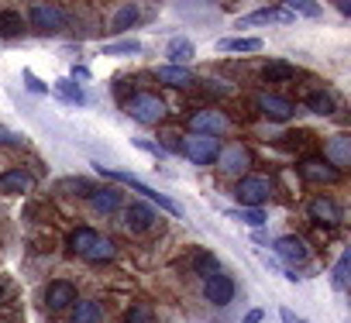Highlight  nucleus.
Instances as JSON below:
<instances>
[{"label":"nucleus","instance_id":"f257e3e1","mask_svg":"<svg viewBox=\"0 0 351 323\" xmlns=\"http://www.w3.org/2000/svg\"><path fill=\"white\" fill-rule=\"evenodd\" d=\"M97 169H100L104 176H110V179H121V183H128L131 190H138V193H141V196H145L152 207H162V210H169L172 217H183L180 203H176L172 196H165V193H158V190H152V186H145L138 176H131V172H117V169H104V166H97Z\"/></svg>","mask_w":351,"mask_h":323},{"label":"nucleus","instance_id":"f03ea898","mask_svg":"<svg viewBox=\"0 0 351 323\" xmlns=\"http://www.w3.org/2000/svg\"><path fill=\"white\" fill-rule=\"evenodd\" d=\"M128 114L134 117V120H141V124H158L162 117H165V103H162V96L158 93H131L128 96Z\"/></svg>","mask_w":351,"mask_h":323},{"label":"nucleus","instance_id":"7ed1b4c3","mask_svg":"<svg viewBox=\"0 0 351 323\" xmlns=\"http://www.w3.org/2000/svg\"><path fill=\"white\" fill-rule=\"evenodd\" d=\"M183 155L193 162V166H214L221 155V141L207 138V134H186L183 138Z\"/></svg>","mask_w":351,"mask_h":323},{"label":"nucleus","instance_id":"20e7f679","mask_svg":"<svg viewBox=\"0 0 351 323\" xmlns=\"http://www.w3.org/2000/svg\"><path fill=\"white\" fill-rule=\"evenodd\" d=\"M28 21L38 35H56L66 28V14L56 8V4H32L28 8Z\"/></svg>","mask_w":351,"mask_h":323},{"label":"nucleus","instance_id":"39448f33","mask_svg":"<svg viewBox=\"0 0 351 323\" xmlns=\"http://www.w3.org/2000/svg\"><path fill=\"white\" fill-rule=\"evenodd\" d=\"M231 120L224 110H214V107H204L190 117V134H207V138H217L221 131H228Z\"/></svg>","mask_w":351,"mask_h":323},{"label":"nucleus","instance_id":"423d86ee","mask_svg":"<svg viewBox=\"0 0 351 323\" xmlns=\"http://www.w3.org/2000/svg\"><path fill=\"white\" fill-rule=\"evenodd\" d=\"M217 166L228 172V176H245L252 169V151L245 144H231V148H221L217 155Z\"/></svg>","mask_w":351,"mask_h":323},{"label":"nucleus","instance_id":"0eeeda50","mask_svg":"<svg viewBox=\"0 0 351 323\" xmlns=\"http://www.w3.org/2000/svg\"><path fill=\"white\" fill-rule=\"evenodd\" d=\"M269 193H272V183H269L265 176H241V183H238V200H241L245 207L265 203Z\"/></svg>","mask_w":351,"mask_h":323},{"label":"nucleus","instance_id":"6e6552de","mask_svg":"<svg viewBox=\"0 0 351 323\" xmlns=\"http://www.w3.org/2000/svg\"><path fill=\"white\" fill-rule=\"evenodd\" d=\"M324 162L330 169H344V166H351V138L348 134H334V138H327V144H324Z\"/></svg>","mask_w":351,"mask_h":323},{"label":"nucleus","instance_id":"1a4fd4ad","mask_svg":"<svg viewBox=\"0 0 351 323\" xmlns=\"http://www.w3.org/2000/svg\"><path fill=\"white\" fill-rule=\"evenodd\" d=\"M124 227H128L131 234L152 231V227H155V207H152V203H131V207L124 210Z\"/></svg>","mask_w":351,"mask_h":323},{"label":"nucleus","instance_id":"9d476101","mask_svg":"<svg viewBox=\"0 0 351 323\" xmlns=\"http://www.w3.org/2000/svg\"><path fill=\"white\" fill-rule=\"evenodd\" d=\"M76 302V285L73 282H49V289H45V306L52 309V313H59V309H69Z\"/></svg>","mask_w":351,"mask_h":323},{"label":"nucleus","instance_id":"9b49d317","mask_svg":"<svg viewBox=\"0 0 351 323\" xmlns=\"http://www.w3.org/2000/svg\"><path fill=\"white\" fill-rule=\"evenodd\" d=\"M258 107H262V114H269L272 120H289L293 117V100L289 96H282V93H262L258 96Z\"/></svg>","mask_w":351,"mask_h":323},{"label":"nucleus","instance_id":"f8f14e48","mask_svg":"<svg viewBox=\"0 0 351 323\" xmlns=\"http://www.w3.org/2000/svg\"><path fill=\"white\" fill-rule=\"evenodd\" d=\"M276 255L279 258H286V261H293V265H303V261H310V248H306V241L303 237H276Z\"/></svg>","mask_w":351,"mask_h":323},{"label":"nucleus","instance_id":"ddd939ff","mask_svg":"<svg viewBox=\"0 0 351 323\" xmlns=\"http://www.w3.org/2000/svg\"><path fill=\"white\" fill-rule=\"evenodd\" d=\"M234 279H228V275H214V279H207V285H204V296L214 302V306H228L231 299H234Z\"/></svg>","mask_w":351,"mask_h":323},{"label":"nucleus","instance_id":"4468645a","mask_svg":"<svg viewBox=\"0 0 351 323\" xmlns=\"http://www.w3.org/2000/svg\"><path fill=\"white\" fill-rule=\"evenodd\" d=\"M300 176H303L306 183H337V179H341L337 169H330L327 162H317V158L300 162Z\"/></svg>","mask_w":351,"mask_h":323},{"label":"nucleus","instance_id":"2eb2a0df","mask_svg":"<svg viewBox=\"0 0 351 323\" xmlns=\"http://www.w3.org/2000/svg\"><path fill=\"white\" fill-rule=\"evenodd\" d=\"M272 21H293L286 8H258L245 18H238V28H252V25H272Z\"/></svg>","mask_w":351,"mask_h":323},{"label":"nucleus","instance_id":"dca6fc26","mask_svg":"<svg viewBox=\"0 0 351 323\" xmlns=\"http://www.w3.org/2000/svg\"><path fill=\"white\" fill-rule=\"evenodd\" d=\"M86 200H90V210H93V214H114V210H121V207H124L121 193H117V190H110V186H107V190H93Z\"/></svg>","mask_w":351,"mask_h":323},{"label":"nucleus","instance_id":"f3484780","mask_svg":"<svg viewBox=\"0 0 351 323\" xmlns=\"http://www.w3.org/2000/svg\"><path fill=\"white\" fill-rule=\"evenodd\" d=\"M32 186H35V176L25 169H8L0 176V190L4 193H32Z\"/></svg>","mask_w":351,"mask_h":323},{"label":"nucleus","instance_id":"a211bd4d","mask_svg":"<svg viewBox=\"0 0 351 323\" xmlns=\"http://www.w3.org/2000/svg\"><path fill=\"white\" fill-rule=\"evenodd\" d=\"M217 49H221V52H241V55H252V52L262 49V38H255V35H228V38L217 42Z\"/></svg>","mask_w":351,"mask_h":323},{"label":"nucleus","instance_id":"6ab92c4d","mask_svg":"<svg viewBox=\"0 0 351 323\" xmlns=\"http://www.w3.org/2000/svg\"><path fill=\"white\" fill-rule=\"evenodd\" d=\"M165 55H169V66H186L193 55H197V45L190 38H172L165 45Z\"/></svg>","mask_w":351,"mask_h":323},{"label":"nucleus","instance_id":"aec40b11","mask_svg":"<svg viewBox=\"0 0 351 323\" xmlns=\"http://www.w3.org/2000/svg\"><path fill=\"white\" fill-rule=\"evenodd\" d=\"M310 217L320 220V224H341V207L334 200H327V196H317L310 203Z\"/></svg>","mask_w":351,"mask_h":323},{"label":"nucleus","instance_id":"412c9836","mask_svg":"<svg viewBox=\"0 0 351 323\" xmlns=\"http://www.w3.org/2000/svg\"><path fill=\"white\" fill-rule=\"evenodd\" d=\"M152 76L158 83H165V86H190L193 83V76L186 73V66H158Z\"/></svg>","mask_w":351,"mask_h":323},{"label":"nucleus","instance_id":"4be33fe9","mask_svg":"<svg viewBox=\"0 0 351 323\" xmlns=\"http://www.w3.org/2000/svg\"><path fill=\"white\" fill-rule=\"evenodd\" d=\"M104 320V306L93 299H80L73 302V320L69 323H100Z\"/></svg>","mask_w":351,"mask_h":323},{"label":"nucleus","instance_id":"5701e85b","mask_svg":"<svg viewBox=\"0 0 351 323\" xmlns=\"http://www.w3.org/2000/svg\"><path fill=\"white\" fill-rule=\"evenodd\" d=\"M262 76H265L269 83H286V79L296 76V66H289L286 59H272V62L262 66Z\"/></svg>","mask_w":351,"mask_h":323},{"label":"nucleus","instance_id":"b1692460","mask_svg":"<svg viewBox=\"0 0 351 323\" xmlns=\"http://www.w3.org/2000/svg\"><path fill=\"white\" fill-rule=\"evenodd\" d=\"M117 255V244L110 241V237H104V234H97V241L90 244V251L83 255V258H90V261H110Z\"/></svg>","mask_w":351,"mask_h":323},{"label":"nucleus","instance_id":"393cba45","mask_svg":"<svg viewBox=\"0 0 351 323\" xmlns=\"http://www.w3.org/2000/svg\"><path fill=\"white\" fill-rule=\"evenodd\" d=\"M138 21H141V8H138V4H124V8L114 14V25H110V28H114V31H128V28H134Z\"/></svg>","mask_w":351,"mask_h":323},{"label":"nucleus","instance_id":"a878e982","mask_svg":"<svg viewBox=\"0 0 351 323\" xmlns=\"http://www.w3.org/2000/svg\"><path fill=\"white\" fill-rule=\"evenodd\" d=\"M56 93H59L66 103H76V107H83V103H86V93H83V86H80V83H73L69 76L56 83Z\"/></svg>","mask_w":351,"mask_h":323},{"label":"nucleus","instance_id":"bb28decb","mask_svg":"<svg viewBox=\"0 0 351 323\" xmlns=\"http://www.w3.org/2000/svg\"><path fill=\"white\" fill-rule=\"evenodd\" d=\"M193 268H197L204 279H214V275H221V258L210 255V251H197V255H193Z\"/></svg>","mask_w":351,"mask_h":323},{"label":"nucleus","instance_id":"cd10ccee","mask_svg":"<svg viewBox=\"0 0 351 323\" xmlns=\"http://www.w3.org/2000/svg\"><path fill=\"white\" fill-rule=\"evenodd\" d=\"M25 31V18L14 11H0V38H18Z\"/></svg>","mask_w":351,"mask_h":323},{"label":"nucleus","instance_id":"c85d7f7f","mask_svg":"<svg viewBox=\"0 0 351 323\" xmlns=\"http://www.w3.org/2000/svg\"><path fill=\"white\" fill-rule=\"evenodd\" d=\"M93 241H97V231H93V227H76V231L69 234V248H73L76 255H86Z\"/></svg>","mask_w":351,"mask_h":323},{"label":"nucleus","instance_id":"c756f323","mask_svg":"<svg viewBox=\"0 0 351 323\" xmlns=\"http://www.w3.org/2000/svg\"><path fill=\"white\" fill-rule=\"evenodd\" d=\"M334 107H337L334 96L324 93V90H317V93L306 96V110H313V114H324V117H327V114H334Z\"/></svg>","mask_w":351,"mask_h":323},{"label":"nucleus","instance_id":"7c9ffc66","mask_svg":"<svg viewBox=\"0 0 351 323\" xmlns=\"http://www.w3.org/2000/svg\"><path fill=\"white\" fill-rule=\"evenodd\" d=\"M100 52H104V55H138V52H141V42L124 38V42H110V45H104Z\"/></svg>","mask_w":351,"mask_h":323},{"label":"nucleus","instance_id":"2f4dec72","mask_svg":"<svg viewBox=\"0 0 351 323\" xmlns=\"http://www.w3.org/2000/svg\"><path fill=\"white\" fill-rule=\"evenodd\" d=\"M348 272H351V251H344V255L337 258V265H334V289H337V292L348 289Z\"/></svg>","mask_w":351,"mask_h":323},{"label":"nucleus","instance_id":"473e14b6","mask_svg":"<svg viewBox=\"0 0 351 323\" xmlns=\"http://www.w3.org/2000/svg\"><path fill=\"white\" fill-rule=\"evenodd\" d=\"M238 217L248 224V227H262L265 220H269V214L265 210H258V207H248V210H238Z\"/></svg>","mask_w":351,"mask_h":323},{"label":"nucleus","instance_id":"72a5a7b5","mask_svg":"<svg viewBox=\"0 0 351 323\" xmlns=\"http://www.w3.org/2000/svg\"><path fill=\"white\" fill-rule=\"evenodd\" d=\"M124 323H155V320H152V309L148 306H131Z\"/></svg>","mask_w":351,"mask_h":323},{"label":"nucleus","instance_id":"f704fd0d","mask_svg":"<svg viewBox=\"0 0 351 323\" xmlns=\"http://www.w3.org/2000/svg\"><path fill=\"white\" fill-rule=\"evenodd\" d=\"M21 79H25V86H28L32 93H49V83H42L32 69H25V73H21Z\"/></svg>","mask_w":351,"mask_h":323},{"label":"nucleus","instance_id":"c9c22d12","mask_svg":"<svg viewBox=\"0 0 351 323\" xmlns=\"http://www.w3.org/2000/svg\"><path fill=\"white\" fill-rule=\"evenodd\" d=\"M289 14H306V18H320V8L317 4H303V0H296V4L286 8Z\"/></svg>","mask_w":351,"mask_h":323},{"label":"nucleus","instance_id":"e433bc0d","mask_svg":"<svg viewBox=\"0 0 351 323\" xmlns=\"http://www.w3.org/2000/svg\"><path fill=\"white\" fill-rule=\"evenodd\" d=\"M66 190H69V193H76V196H90V193H93L90 179H66Z\"/></svg>","mask_w":351,"mask_h":323},{"label":"nucleus","instance_id":"4c0bfd02","mask_svg":"<svg viewBox=\"0 0 351 323\" xmlns=\"http://www.w3.org/2000/svg\"><path fill=\"white\" fill-rule=\"evenodd\" d=\"M0 144H11V148H21V144H25V138H21V134H14V131H8V127H0Z\"/></svg>","mask_w":351,"mask_h":323},{"label":"nucleus","instance_id":"58836bf2","mask_svg":"<svg viewBox=\"0 0 351 323\" xmlns=\"http://www.w3.org/2000/svg\"><path fill=\"white\" fill-rule=\"evenodd\" d=\"M69 79H73V83H86V79H90V69H86V66H73V76H69Z\"/></svg>","mask_w":351,"mask_h":323},{"label":"nucleus","instance_id":"ea45409f","mask_svg":"<svg viewBox=\"0 0 351 323\" xmlns=\"http://www.w3.org/2000/svg\"><path fill=\"white\" fill-rule=\"evenodd\" d=\"M134 144H138V148H145V151H152V155H162V144H155V141H145V138H134Z\"/></svg>","mask_w":351,"mask_h":323},{"label":"nucleus","instance_id":"a19ab883","mask_svg":"<svg viewBox=\"0 0 351 323\" xmlns=\"http://www.w3.org/2000/svg\"><path fill=\"white\" fill-rule=\"evenodd\" d=\"M279 316H282V323H306V320H300L289 306H282V309H279Z\"/></svg>","mask_w":351,"mask_h":323},{"label":"nucleus","instance_id":"79ce46f5","mask_svg":"<svg viewBox=\"0 0 351 323\" xmlns=\"http://www.w3.org/2000/svg\"><path fill=\"white\" fill-rule=\"evenodd\" d=\"M262 316H265V313H262V309H248V313H245V320H241V323H262Z\"/></svg>","mask_w":351,"mask_h":323},{"label":"nucleus","instance_id":"37998d69","mask_svg":"<svg viewBox=\"0 0 351 323\" xmlns=\"http://www.w3.org/2000/svg\"><path fill=\"white\" fill-rule=\"evenodd\" d=\"M337 14H351V4H348V0H337Z\"/></svg>","mask_w":351,"mask_h":323},{"label":"nucleus","instance_id":"c03bdc74","mask_svg":"<svg viewBox=\"0 0 351 323\" xmlns=\"http://www.w3.org/2000/svg\"><path fill=\"white\" fill-rule=\"evenodd\" d=\"M0 296H4V285H0Z\"/></svg>","mask_w":351,"mask_h":323}]
</instances>
